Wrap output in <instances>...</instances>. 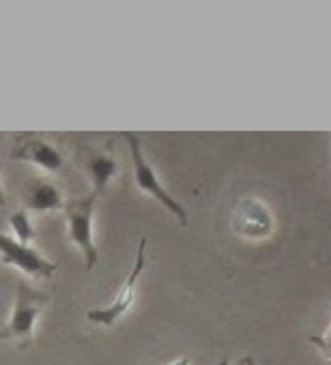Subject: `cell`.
Masks as SVG:
<instances>
[{
    "mask_svg": "<svg viewBox=\"0 0 331 365\" xmlns=\"http://www.w3.org/2000/svg\"><path fill=\"white\" fill-rule=\"evenodd\" d=\"M127 140H129V148H131V159H133V178H136V185H138V190L142 192V194H146V196H151V198H155L166 211L168 213H173L183 226L188 224V211L163 190V185L159 182V176H157V172H155V168L144 159V155H142V146H140V142H138V138L136 135H131V133H127Z\"/></svg>",
    "mask_w": 331,
    "mask_h": 365,
    "instance_id": "3957f363",
    "label": "cell"
},
{
    "mask_svg": "<svg viewBox=\"0 0 331 365\" xmlns=\"http://www.w3.org/2000/svg\"><path fill=\"white\" fill-rule=\"evenodd\" d=\"M0 258H3L5 264L18 267L20 271H24L31 277H52L58 271V264L48 260L44 254H39L35 247L18 243L16 239L0 235Z\"/></svg>",
    "mask_w": 331,
    "mask_h": 365,
    "instance_id": "5b68a950",
    "label": "cell"
},
{
    "mask_svg": "<svg viewBox=\"0 0 331 365\" xmlns=\"http://www.w3.org/2000/svg\"><path fill=\"white\" fill-rule=\"evenodd\" d=\"M170 365H190V359H188V356H181L179 361H175V363H170Z\"/></svg>",
    "mask_w": 331,
    "mask_h": 365,
    "instance_id": "7c38bea8",
    "label": "cell"
},
{
    "mask_svg": "<svg viewBox=\"0 0 331 365\" xmlns=\"http://www.w3.org/2000/svg\"><path fill=\"white\" fill-rule=\"evenodd\" d=\"M144 267H146V239H140L133 269L127 275V279H125L123 288L118 290V294L114 297V301L110 305H106V307L88 312L86 318L91 322H95V324H101V327H112L114 322H118L131 309V305L136 301V284H138V277L142 275Z\"/></svg>",
    "mask_w": 331,
    "mask_h": 365,
    "instance_id": "277c9868",
    "label": "cell"
},
{
    "mask_svg": "<svg viewBox=\"0 0 331 365\" xmlns=\"http://www.w3.org/2000/svg\"><path fill=\"white\" fill-rule=\"evenodd\" d=\"M24 205H26V209H33L37 213H48V211L65 207L61 190L52 180H46V178L31 182L24 194Z\"/></svg>",
    "mask_w": 331,
    "mask_h": 365,
    "instance_id": "9c48e42d",
    "label": "cell"
},
{
    "mask_svg": "<svg viewBox=\"0 0 331 365\" xmlns=\"http://www.w3.org/2000/svg\"><path fill=\"white\" fill-rule=\"evenodd\" d=\"M48 305V297L29 284H18V297L11 312L9 322L0 331V341H16L22 348L33 346L35 341V327L41 312Z\"/></svg>",
    "mask_w": 331,
    "mask_h": 365,
    "instance_id": "6da1fadb",
    "label": "cell"
},
{
    "mask_svg": "<svg viewBox=\"0 0 331 365\" xmlns=\"http://www.w3.org/2000/svg\"><path fill=\"white\" fill-rule=\"evenodd\" d=\"M239 365H254V361L248 356V359H241V361H239Z\"/></svg>",
    "mask_w": 331,
    "mask_h": 365,
    "instance_id": "4fadbf2b",
    "label": "cell"
},
{
    "mask_svg": "<svg viewBox=\"0 0 331 365\" xmlns=\"http://www.w3.org/2000/svg\"><path fill=\"white\" fill-rule=\"evenodd\" d=\"M9 226H11L14 232H16V237H18L16 241H18V243L29 245V243L35 239V228H33V224H31V217H29L26 209H20V211L11 213V215H9Z\"/></svg>",
    "mask_w": 331,
    "mask_h": 365,
    "instance_id": "30bf717a",
    "label": "cell"
},
{
    "mask_svg": "<svg viewBox=\"0 0 331 365\" xmlns=\"http://www.w3.org/2000/svg\"><path fill=\"white\" fill-rule=\"evenodd\" d=\"M84 170H86V174H88V178H91V182H93V196L99 198V196H103L106 190L110 187L112 178L116 176L118 165H116V159H114L112 153L99 150V153H91V155L86 157Z\"/></svg>",
    "mask_w": 331,
    "mask_h": 365,
    "instance_id": "ba28073f",
    "label": "cell"
},
{
    "mask_svg": "<svg viewBox=\"0 0 331 365\" xmlns=\"http://www.w3.org/2000/svg\"><path fill=\"white\" fill-rule=\"evenodd\" d=\"M218 365H228V359H222V361H220Z\"/></svg>",
    "mask_w": 331,
    "mask_h": 365,
    "instance_id": "5bb4252c",
    "label": "cell"
},
{
    "mask_svg": "<svg viewBox=\"0 0 331 365\" xmlns=\"http://www.w3.org/2000/svg\"><path fill=\"white\" fill-rule=\"evenodd\" d=\"M95 202L97 198L91 196H82V198H73L69 202H65V215H67V226H69V239L71 243L78 245V250L84 256V264L86 269H95L99 254L93 241V215H95Z\"/></svg>",
    "mask_w": 331,
    "mask_h": 365,
    "instance_id": "7a4b0ae2",
    "label": "cell"
},
{
    "mask_svg": "<svg viewBox=\"0 0 331 365\" xmlns=\"http://www.w3.org/2000/svg\"><path fill=\"white\" fill-rule=\"evenodd\" d=\"M0 174H3V165H0ZM5 205H7V198H5L3 187H0V207H5Z\"/></svg>",
    "mask_w": 331,
    "mask_h": 365,
    "instance_id": "8fae6325",
    "label": "cell"
},
{
    "mask_svg": "<svg viewBox=\"0 0 331 365\" xmlns=\"http://www.w3.org/2000/svg\"><path fill=\"white\" fill-rule=\"evenodd\" d=\"M14 159L31 161L37 168H44L48 172H63L65 170V157L48 142L44 140H20L14 148Z\"/></svg>",
    "mask_w": 331,
    "mask_h": 365,
    "instance_id": "52a82bcc",
    "label": "cell"
},
{
    "mask_svg": "<svg viewBox=\"0 0 331 365\" xmlns=\"http://www.w3.org/2000/svg\"><path fill=\"white\" fill-rule=\"evenodd\" d=\"M233 228L248 239H263L273 232V217L263 202L248 198L237 205L233 215Z\"/></svg>",
    "mask_w": 331,
    "mask_h": 365,
    "instance_id": "8992f818",
    "label": "cell"
}]
</instances>
